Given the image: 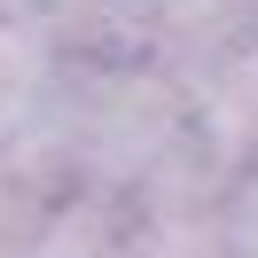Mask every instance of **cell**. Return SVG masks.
<instances>
[{
	"label": "cell",
	"mask_w": 258,
	"mask_h": 258,
	"mask_svg": "<svg viewBox=\"0 0 258 258\" xmlns=\"http://www.w3.org/2000/svg\"><path fill=\"white\" fill-rule=\"evenodd\" d=\"M63 102V47L39 39L32 24L0 16V157L16 141H32Z\"/></svg>",
	"instance_id": "obj_3"
},
{
	"label": "cell",
	"mask_w": 258,
	"mask_h": 258,
	"mask_svg": "<svg viewBox=\"0 0 258 258\" xmlns=\"http://www.w3.org/2000/svg\"><path fill=\"white\" fill-rule=\"evenodd\" d=\"M188 94L149 55H110L79 86L63 79V172L94 196H133L188 149Z\"/></svg>",
	"instance_id": "obj_1"
},
{
	"label": "cell",
	"mask_w": 258,
	"mask_h": 258,
	"mask_svg": "<svg viewBox=\"0 0 258 258\" xmlns=\"http://www.w3.org/2000/svg\"><path fill=\"white\" fill-rule=\"evenodd\" d=\"M219 258H258V164L219 196Z\"/></svg>",
	"instance_id": "obj_5"
},
{
	"label": "cell",
	"mask_w": 258,
	"mask_h": 258,
	"mask_svg": "<svg viewBox=\"0 0 258 258\" xmlns=\"http://www.w3.org/2000/svg\"><path fill=\"white\" fill-rule=\"evenodd\" d=\"M117 242H125V196L71 188L63 204H39L32 258H117Z\"/></svg>",
	"instance_id": "obj_4"
},
{
	"label": "cell",
	"mask_w": 258,
	"mask_h": 258,
	"mask_svg": "<svg viewBox=\"0 0 258 258\" xmlns=\"http://www.w3.org/2000/svg\"><path fill=\"white\" fill-rule=\"evenodd\" d=\"M180 94H188L196 149H204L227 180L250 172L258 164V32L235 39V47H219L211 63H196L188 79H180Z\"/></svg>",
	"instance_id": "obj_2"
}]
</instances>
